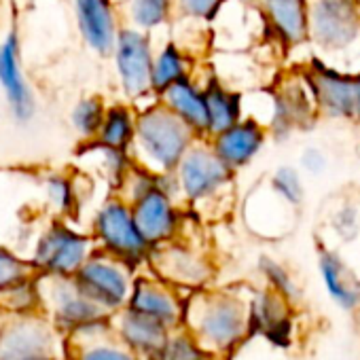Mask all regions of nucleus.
Listing matches in <instances>:
<instances>
[{"mask_svg":"<svg viewBox=\"0 0 360 360\" xmlns=\"http://www.w3.org/2000/svg\"><path fill=\"white\" fill-rule=\"evenodd\" d=\"M208 108V138L229 129L244 119V98L238 89L229 87L214 72L202 83Z\"/></svg>","mask_w":360,"mask_h":360,"instance_id":"obj_24","label":"nucleus"},{"mask_svg":"<svg viewBox=\"0 0 360 360\" xmlns=\"http://www.w3.org/2000/svg\"><path fill=\"white\" fill-rule=\"evenodd\" d=\"M94 248V238L68 227L66 223H53L39 238L32 263L47 276L72 278L96 252Z\"/></svg>","mask_w":360,"mask_h":360,"instance_id":"obj_10","label":"nucleus"},{"mask_svg":"<svg viewBox=\"0 0 360 360\" xmlns=\"http://www.w3.org/2000/svg\"><path fill=\"white\" fill-rule=\"evenodd\" d=\"M233 169L214 153L208 138H200L176 167L183 202L193 208L223 204L233 189Z\"/></svg>","mask_w":360,"mask_h":360,"instance_id":"obj_3","label":"nucleus"},{"mask_svg":"<svg viewBox=\"0 0 360 360\" xmlns=\"http://www.w3.org/2000/svg\"><path fill=\"white\" fill-rule=\"evenodd\" d=\"M292 303L269 286L259 288L248 299V324L250 337L259 335L271 345L288 347L292 343L295 318Z\"/></svg>","mask_w":360,"mask_h":360,"instance_id":"obj_13","label":"nucleus"},{"mask_svg":"<svg viewBox=\"0 0 360 360\" xmlns=\"http://www.w3.org/2000/svg\"><path fill=\"white\" fill-rule=\"evenodd\" d=\"M49 301H51L53 316L60 322V326L70 328L75 333L110 318V314L104 307H100L79 288L75 278L51 276Z\"/></svg>","mask_w":360,"mask_h":360,"instance_id":"obj_16","label":"nucleus"},{"mask_svg":"<svg viewBox=\"0 0 360 360\" xmlns=\"http://www.w3.org/2000/svg\"><path fill=\"white\" fill-rule=\"evenodd\" d=\"M106 104L100 96L81 98L70 110V125L83 140H96L104 123Z\"/></svg>","mask_w":360,"mask_h":360,"instance_id":"obj_31","label":"nucleus"},{"mask_svg":"<svg viewBox=\"0 0 360 360\" xmlns=\"http://www.w3.org/2000/svg\"><path fill=\"white\" fill-rule=\"evenodd\" d=\"M354 121L360 123V70H356V108H354Z\"/></svg>","mask_w":360,"mask_h":360,"instance_id":"obj_39","label":"nucleus"},{"mask_svg":"<svg viewBox=\"0 0 360 360\" xmlns=\"http://www.w3.org/2000/svg\"><path fill=\"white\" fill-rule=\"evenodd\" d=\"M316 117L318 110L303 75L269 91V123L265 127L278 140H284L297 129L311 127Z\"/></svg>","mask_w":360,"mask_h":360,"instance_id":"obj_11","label":"nucleus"},{"mask_svg":"<svg viewBox=\"0 0 360 360\" xmlns=\"http://www.w3.org/2000/svg\"><path fill=\"white\" fill-rule=\"evenodd\" d=\"M127 22L131 28L153 32L176 15L174 0H125Z\"/></svg>","mask_w":360,"mask_h":360,"instance_id":"obj_28","label":"nucleus"},{"mask_svg":"<svg viewBox=\"0 0 360 360\" xmlns=\"http://www.w3.org/2000/svg\"><path fill=\"white\" fill-rule=\"evenodd\" d=\"M127 307L161 322L169 330L183 326L185 299L180 297L178 288L169 286L157 276H140L134 280Z\"/></svg>","mask_w":360,"mask_h":360,"instance_id":"obj_14","label":"nucleus"},{"mask_svg":"<svg viewBox=\"0 0 360 360\" xmlns=\"http://www.w3.org/2000/svg\"><path fill=\"white\" fill-rule=\"evenodd\" d=\"M112 328H115V337L121 343H125L129 349H134L138 356H142L144 360L150 358L169 335L167 326L129 307L117 311Z\"/></svg>","mask_w":360,"mask_h":360,"instance_id":"obj_22","label":"nucleus"},{"mask_svg":"<svg viewBox=\"0 0 360 360\" xmlns=\"http://www.w3.org/2000/svg\"><path fill=\"white\" fill-rule=\"evenodd\" d=\"M198 140L200 136L183 119L155 98V102L138 110L136 138L129 153L142 167L163 174L174 172Z\"/></svg>","mask_w":360,"mask_h":360,"instance_id":"obj_2","label":"nucleus"},{"mask_svg":"<svg viewBox=\"0 0 360 360\" xmlns=\"http://www.w3.org/2000/svg\"><path fill=\"white\" fill-rule=\"evenodd\" d=\"M183 326L217 360L231 356L250 337L248 299L214 288L189 292L185 299Z\"/></svg>","mask_w":360,"mask_h":360,"instance_id":"obj_1","label":"nucleus"},{"mask_svg":"<svg viewBox=\"0 0 360 360\" xmlns=\"http://www.w3.org/2000/svg\"><path fill=\"white\" fill-rule=\"evenodd\" d=\"M155 53L157 51L153 49L150 32L131 26H121L112 60L125 98L140 102L146 96H155L150 87Z\"/></svg>","mask_w":360,"mask_h":360,"instance_id":"obj_8","label":"nucleus"},{"mask_svg":"<svg viewBox=\"0 0 360 360\" xmlns=\"http://www.w3.org/2000/svg\"><path fill=\"white\" fill-rule=\"evenodd\" d=\"M267 185L276 195H280L286 204L299 208L305 200V183H303V172L292 167V165H280L276 167L269 178Z\"/></svg>","mask_w":360,"mask_h":360,"instance_id":"obj_33","label":"nucleus"},{"mask_svg":"<svg viewBox=\"0 0 360 360\" xmlns=\"http://www.w3.org/2000/svg\"><path fill=\"white\" fill-rule=\"evenodd\" d=\"M0 87H3L5 100L13 117L20 123H28L34 117L37 102L22 70L20 41L15 30H11L7 39L0 43Z\"/></svg>","mask_w":360,"mask_h":360,"instance_id":"obj_17","label":"nucleus"},{"mask_svg":"<svg viewBox=\"0 0 360 360\" xmlns=\"http://www.w3.org/2000/svg\"><path fill=\"white\" fill-rule=\"evenodd\" d=\"M318 115L333 121H354L356 108V72L314 56L303 70Z\"/></svg>","mask_w":360,"mask_h":360,"instance_id":"obj_6","label":"nucleus"},{"mask_svg":"<svg viewBox=\"0 0 360 360\" xmlns=\"http://www.w3.org/2000/svg\"><path fill=\"white\" fill-rule=\"evenodd\" d=\"M318 271L328 297L339 309L347 314L360 309V278L337 250L320 248Z\"/></svg>","mask_w":360,"mask_h":360,"instance_id":"obj_20","label":"nucleus"},{"mask_svg":"<svg viewBox=\"0 0 360 360\" xmlns=\"http://www.w3.org/2000/svg\"><path fill=\"white\" fill-rule=\"evenodd\" d=\"M94 242L98 250L123 261L131 269L148 263L153 250L134 219L129 202L121 195L108 198L98 208L94 217Z\"/></svg>","mask_w":360,"mask_h":360,"instance_id":"obj_4","label":"nucleus"},{"mask_svg":"<svg viewBox=\"0 0 360 360\" xmlns=\"http://www.w3.org/2000/svg\"><path fill=\"white\" fill-rule=\"evenodd\" d=\"M146 360H217L185 326L172 328L163 345Z\"/></svg>","mask_w":360,"mask_h":360,"instance_id":"obj_29","label":"nucleus"},{"mask_svg":"<svg viewBox=\"0 0 360 360\" xmlns=\"http://www.w3.org/2000/svg\"><path fill=\"white\" fill-rule=\"evenodd\" d=\"M159 102L167 106L178 119H183L200 138H208V108L202 83L191 75L176 81L161 91Z\"/></svg>","mask_w":360,"mask_h":360,"instance_id":"obj_21","label":"nucleus"},{"mask_svg":"<svg viewBox=\"0 0 360 360\" xmlns=\"http://www.w3.org/2000/svg\"><path fill=\"white\" fill-rule=\"evenodd\" d=\"M28 360H56L51 354H43V356H34V358H28Z\"/></svg>","mask_w":360,"mask_h":360,"instance_id":"obj_40","label":"nucleus"},{"mask_svg":"<svg viewBox=\"0 0 360 360\" xmlns=\"http://www.w3.org/2000/svg\"><path fill=\"white\" fill-rule=\"evenodd\" d=\"M259 274L263 276L265 280V286H269L271 290L280 292L284 299H288L292 305L299 303L301 299V288L295 280V276L288 271V267L284 263H280L278 259L269 257V255H263L259 259Z\"/></svg>","mask_w":360,"mask_h":360,"instance_id":"obj_32","label":"nucleus"},{"mask_svg":"<svg viewBox=\"0 0 360 360\" xmlns=\"http://www.w3.org/2000/svg\"><path fill=\"white\" fill-rule=\"evenodd\" d=\"M244 212H255V217H246V225L255 231V233H261L265 236V229L274 225V231L276 236L280 233H286L288 229V223L292 221V212L297 210L295 206L286 204L280 195H276L271 191V187L265 185L263 187H255V191L248 195L246 204H244ZM292 225V223H290Z\"/></svg>","mask_w":360,"mask_h":360,"instance_id":"obj_25","label":"nucleus"},{"mask_svg":"<svg viewBox=\"0 0 360 360\" xmlns=\"http://www.w3.org/2000/svg\"><path fill=\"white\" fill-rule=\"evenodd\" d=\"M129 206L142 236L153 248L180 238V231L185 225V214L180 208L183 204L163 193L159 187H153Z\"/></svg>","mask_w":360,"mask_h":360,"instance_id":"obj_12","label":"nucleus"},{"mask_svg":"<svg viewBox=\"0 0 360 360\" xmlns=\"http://www.w3.org/2000/svg\"><path fill=\"white\" fill-rule=\"evenodd\" d=\"M225 0H174L176 18L187 20V22H212Z\"/></svg>","mask_w":360,"mask_h":360,"instance_id":"obj_36","label":"nucleus"},{"mask_svg":"<svg viewBox=\"0 0 360 360\" xmlns=\"http://www.w3.org/2000/svg\"><path fill=\"white\" fill-rule=\"evenodd\" d=\"M75 360H144L125 343H121L115 333H104L96 337L81 339Z\"/></svg>","mask_w":360,"mask_h":360,"instance_id":"obj_30","label":"nucleus"},{"mask_svg":"<svg viewBox=\"0 0 360 360\" xmlns=\"http://www.w3.org/2000/svg\"><path fill=\"white\" fill-rule=\"evenodd\" d=\"M267 127L252 119V117H244L242 121H238L236 125H231L229 129L208 138L214 153L225 161V165H229L233 172H240L242 167H246L248 163H252L259 153L263 150L265 142H267Z\"/></svg>","mask_w":360,"mask_h":360,"instance_id":"obj_19","label":"nucleus"},{"mask_svg":"<svg viewBox=\"0 0 360 360\" xmlns=\"http://www.w3.org/2000/svg\"><path fill=\"white\" fill-rule=\"evenodd\" d=\"M43 191H45V200L47 204L60 212V214H68L75 210L77 206V189L72 185V180L62 176V174H51L43 180Z\"/></svg>","mask_w":360,"mask_h":360,"instance_id":"obj_35","label":"nucleus"},{"mask_svg":"<svg viewBox=\"0 0 360 360\" xmlns=\"http://www.w3.org/2000/svg\"><path fill=\"white\" fill-rule=\"evenodd\" d=\"M267 37L282 49L309 43V0H259Z\"/></svg>","mask_w":360,"mask_h":360,"instance_id":"obj_15","label":"nucleus"},{"mask_svg":"<svg viewBox=\"0 0 360 360\" xmlns=\"http://www.w3.org/2000/svg\"><path fill=\"white\" fill-rule=\"evenodd\" d=\"M136 123L138 110H134L127 104H110L106 106L104 123L100 127L96 142L119 150H131L136 138Z\"/></svg>","mask_w":360,"mask_h":360,"instance_id":"obj_27","label":"nucleus"},{"mask_svg":"<svg viewBox=\"0 0 360 360\" xmlns=\"http://www.w3.org/2000/svg\"><path fill=\"white\" fill-rule=\"evenodd\" d=\"M28 276H30V265L18 259L11 250L0 246V292L26 282Z\"/></svg>","mask_w":360,"mask_h":360,"instance_id":"obj_37","label":"nucleus"},{"mask_svg":"<svg viewBox=\"0 0 360 360\" xmlns=\"http://www.w3.org/2000/svg\"><path fill=\"white\" fill-rule=\"evenodd\" d=\"M328 227H330L333 236L343 244L358 240V236H360V206L354 202H341L337 208H333V212L328 217Z\"/></svg>","mask_w":360,"mask_h":360,"instance_id":"obj_34","label":"nucleus"},{"mask_svg":"<svg viewBox=\"0 0 360 360\" xmlns=\"http://www.w3.org/2000/svg\"><path fill=\"white\" fill-rule=\"evenodd\" d=\"M309 43L333 62L360 45V0H309Z\"/></svg>","mask_w":360,"mask_h":360,"instance_id":"obj_5","label":"nucleus"},{"mask_svg":"<svg viewBox=\"0 0 360 360\" xmlns=\"http://www.w3.org/2000/svg\"><path fill=\"white\" fill-rule=\"evenodd\" d=\"M131 271L134 269L123 261L98 250L72 278L91 301H96L108 314H117L127 307L136 280Z\"/></svg>","mask_w":360,"mask_h":360,"instance_id":"obj_7","label":"nucleus"},{"mask_svg":"<svg viewBox=\"0 0 360 360\" xmlns=\"http://www.w3.org/2000/svg\"><path fill=\"white\" fill-rule=\"evenodd\" d=\"M53 337L39 320H20L0 333V360H28L51 354Z\"/></svg>","mask_w":360,"mask_h":360,"instance_id":"obj_23","label":"nucleus"},{"mask_svg":"<svg viewBox=\"0 0 360 360\" xmlns=\"http://www.w3.org/2000/svg\"><path fill=\"white\" fill-rule=\"evenodd\" d=\"M193 66H195L193 64V58H191V53L185 47H180L174 41L165 43L155 53L153 79H150L153 94L159 96L161 91H165L176 81L185 79V77H191L193 75Z\"/></svg>","mask_w":360,"mask_h":360,"instance_id":"obj_26","label":"nucleus"},{"mask_svg":"<svg viewBox=\"0 0 360 360\" xmlns=\"http://www.w3.org/2000/svg\"><path fill=\"white\" fill-rule=\"evenodd\" d=\"M299 167L307 176H320V174H324L326 167H328L326 153L320 146H307V148H303V153L299 157Z\"/></svg>","mask_w":360,"mask_h":360,"instance_id":"obj_38","label":"nucleus"},{"mask_svg":"<svg viewBox=\"0 0 360 360\" xmlns=\"http://www.w3.org/2000/svg\"><path fill=\"white\" fill-rule=\"evenodd\" d=\"M72 5L85 45L102 58L112 56L121 30L112 0H72Z\"/></svg>","mask_w":360,"mask_h":360,"instance_id":"obj_18","label":"nucleus"},{"mask_svg":"<svg viewBox=\"0 0 360 360\" xmlns=\"http://www.w3.org/2000/svg\"><path fill=\"white\" fill-rule=\"evenodd\" d=\"M153 276L167 282L178 290H202L208 288L214 278V267L210 259L198 248L185 244L183 240H174L161 246H155L148 257Z\"/></svg>","mask_w":360,"mask_h":360,"instance_id":"obj_9","label":"nucleus"}]
</instances>
